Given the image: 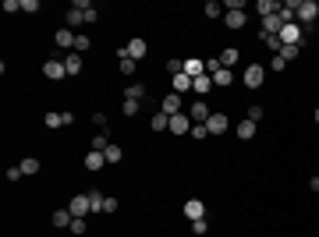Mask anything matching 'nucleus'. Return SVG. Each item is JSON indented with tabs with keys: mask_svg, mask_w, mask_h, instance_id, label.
Wrapping results in <instances>:
<instances>
[{
	"mask_svg": "<svg viewBox=\"0 0 319 237\" xmlns=\"http://www.w3.org/2000/svg\"><path fill=\"white\" fill-rule=\"evenodd\" d=\"M316 21H319V4L316 0H298V25L309 28V25H316Z\"/></svg>",
	"mask_w": 319,
	"mask_h": 237,
	"instance_id": "1",
	"label": "nucleus"
},
{
	"mask_svg": "<svg viewBox=\"0 0 319 237\" xmlns=\"http://www.w3.org/2000/svg\"><path fill=\"white\" fill-rule=\"evenodd\" d=\"M277 39H280L284 46H302V43H305V28H302L298 21H291V25H284V28H280V36H277Z\"/></svg>",
	"mask_w": 319,
	"mask_h": 237,
	"instance_id": "2",
	"label": "nucleus"
},
{
	"mask_svg": "<svg viewBox=\"0 0 319 237\" xmlns=\"http://www.w3.org/2000/svg\"><path fill=\"white\" fill-rule=\"evenodd\" d=\"M241 81H245V88H262V81H266V68H262V64H248L245 75H241Z\"/></svg>",
	"mask_w": 319,
	"mask_h": 237,
	"instance_id": "3",
	"label": "nucleus"
},
{
	"mask_svg": "<svg viewBox=\"0 0 319 237\" xmlns=\"http://www.w3.org/2000/svg\"><path fill=\"white\" fill-rule=\"evenodd\" d=\"M117 53H124V57L139 61V57H146V53H149V43H146V39H128V43H124Z\"/></svg>",
	"mask_w": 319,
	"mask_h": 237,
	"instance_id": "4",
	"label": "nucleus"
},
{
	"mask_svg": "<svg viewBox=\"0 0 319 237\" xmlns=\"http://www.w3.org/2000/svg\"><path fill=\"white\" fill-rule=\"evenodd\" d=\"M209 113H213V110L206 106V99H195V103L188 106V117H192V124H206V121H209Z\"/></svg>",
	"mask_w": 319,
	"mask_h": 237,
	"instance_id": "5",
	"label": "nucleus"
},
{
	"mask_svg": "<svg viewBox=\"0 0 319 237\" xmlns=\"http://www.w3.org/2000/svg\"><path fill=\"white\" fill-rule=\"evenodd\" d=\"M167 131H170V135H177V138H181V135H188V131H192V117H188V113H174Z\"/></svg>",
	"mask_w": 319,
	"mask_h": 237,
	"instance_id": "6",
	"label": "nucleus"
},
{
	"mask_svg": "<svg viewBox=\"0 0 319 237\" xmlns=\"http://www.w3.org/2000/svg\"><path fill=\"white\" fill-rule=\"evenodd\" d=\"M181 103H184V96H177V92H170V96H163V103H160V113H167V117H174V113H181Z\"/></svg>",
	"mask_w": 319,
	"mask_h": 237,
	"instance_id": "7",
	"label": "nucleus"
},
{
	"mask_svg": "<svg viewBox=\"0 0 319 237\" xmlns=\"http://www.w3.org/2000/svg\"><path fill=\"white\" fill-rule=\"evenodd\" d=\"M206 128H209V135H224L227 128H231V121H227V113H209V121H206Z\"/></svg>",
	"mask_w": 319,
	"mask_h": 237,
	"instance_id": "8",
	"label": "nucleus"
},
{
	"mask_svg": "<svg viewBox=\"0 0 319 237\" xmlns=\"http://www.w3.org/2000/svg\"><path fill=\"white\" fill-rule=\"evenodd\" d=\"M68 209H71V216H89L92 213V202H89V195H75L68 202Z\"/></svg>",
	"mask_w": 319,
	"mask_h": 237,
	"instance_id": "9",
	"label": "nucleus"
},
{
	"mask_svg": "<svg viewBox=\"0 0 319 237\" xmlns=\"http://www.w3.org/2000/svg\"><path fill=\"white\" fill-rule=\"evenodd\" d=\"M75 39H78V36H75L71 28H57V36H54V46H57V50H75Z\"/></svg>",
	"mask_w": 319,
	"mask_h": 237,
	"instance_id": "10",
	"label": "nucleus"
},
{
	"mask_svg": "<svg viewBox=\"0 0 319 237\" xmlns=\"http://www.w3.org/2000/svg\"><path fill=\"white\" fill-rule=\"evenodd\" d=\"M184 216L188 220H206V202L202 198H188L184 202Z\"/></svg>",
	"mask_w": 319,
	"mask_h": 237,
	"instance_id": "11",
	"label": "nucleus"
},
{
	"mask_svg": "<svg viewBox=\"0 0 319 237\" xmlns=\"http://www.w3.org/2000/svg\"><path fill=\"white\" fill-rule=\"evenodd\" d=\"M43 75L50 81H61L68 75V68H64V61H46V64H43Z\"/></svg>",
	"mask_w": 319,
	"mask_h": 237,
	"instance_id": "12",
	"label": "nucleus"
},
{
	"mask_svg": "<svg viewBox=\"0 0 319 237\" xmlns=\"http://www.w3.org/2000/svg\"><path fill=\"white\" fill-rule=\"evenodd\" d=\"M184 75H188V78H202V75H206V61L188 57V61H184Z\"/></svg>",
	"mask_w": 319,
	"mask_h": 237,
	"instance_id": "13",
	"label": "nucleus"
},
{
	"mask_svg": "<svg viewBox=\"0 0 319 237\" xmlns=\"http://www.w3.org/2000/svg\"><path fill=\"white\" fill-rule=\"evenodd\" d=\"M103 166H107V156H103V153H92V149L85 153V170H89V173H96V170H103Z\"/></svg>",
	"mask_w": 319,
	"mask_h": 237,
	"instance_id": "14",
	"label": "nucleus"
},
{
	"mask_svg": "<svg viewBox=\"0 0 319 237\" xmlns=\"http://www.w3.org/2000/svg\"><path fill=\"white\" fill-rule=\"evenodd\" d=\"M71 209H54V216H50V223L57 227V230H64V227H71Z\"/></svg>",
	"mask_w": 319,
	"mask_h": 237,
	"instance_id": "15",
	"label": "nucleus"
},
{
	"mask_svg": "<svg viewBox=\"0 0 319 237\" xmlns=\"http://www.w3.org/2000/svg\"><path fill=\"white\" fill-rule=\"evenodd\" d=\"M234 135H238L241 142H252V138H255V121H248V117H245L238 128H234Z\"/></svg>",
	"mask_w": 319,
	"mask_h": 237,
	"instance_id": "16",
	"label": "nucleus"
},
{
	"mask_svg": "<svg viewBox=\"0 0 319 237\" xmlns=\"http://www.w3.org/2000/svg\"><path fill=\"white\" fill-rule=\"evenodd\" d=\"M64 68H68V78L82 75V53H75V50H71V53L64 57Z\"/></svg>",
	"mask_w": 319,
	"mask_h": 237,
	"instance_id": "17",
	"label": "nucleus"
},
{
	"mask_svg": "<svg viewBox=\"0 0 319 237\" xmlns=\"http://www.w3.org/2000/svg\"><path fill=\"white\" fill-rule=\"evenodd\" d=\"M255 11H259V18L280 14V0H259V4H255Z\"/></svg>",
	"mask_w": 319,
	"mask_h": 237,
	"instance_id": "18",
	"label": "nucleus"
},
{
	"mask_svg": "<svg viewBox=\"0 0 319 237\" xmlns=\"http://www.w3.org/2000/svg\"><path fill=\"white\" fill-rule=\"evenodd\" d=\"M121 96H124V99H131V103H142V96H146V85H142V81H131V85H128Z\"/></svg>",
	"mask_w": 319,
	"mask_h": 237,
	"instance_id": "19",
	"label": "nucleus"
},
{
	"mask_svg": "<svg viewBox=\"0 0 319 237\" xmlns=\"http://www.w3.org/2000/svg\"><path fill=\"white\" fill-rule=\"evenodd\" d=\"M192 81H195V78H188V75L181 71V75H174V78H170V85H174V92H177V96H184V92H192Z\"/></svg>",
	"mask_w": 319,
	"mask_h": 237,
	"instance_id": "20",
	"label": "nucleus"
},
{
	"mask_svg": "<svg viewBox=\"0 0 319 237\" xmlns=\"http://www.w3.org/2000/svg\"><path fill=\"white\" fill-rule=\"evenodd\" d=\"M71 7H78L82 14H85V21H96V18H99L96 4H89V0H71Z\"/></svg>",
	"mask_w": 319,
	"mask_h": 237,
	"instance_id": "21",
	"label": "nucleus"
},
{
	"mask_svg": "<svg viewBox=\"0 0 319 237\" xmlns=\"http://www.w3.org/2000/svg\"><path fill=\"white\" fill-rule=\"evenodd\" d=\"M209 78H213V88H227V85H231V81H234V75H231V71H227V68H220V71H213V75H209Z\"/></svg>",
	"mask_w": 319,
	"mask_h": 237,
	"instance_id": "22",
	"label": "nucleus"
},
{
	"mask_svg": "<svg viewBox=\"0 0 319 237\" xmlns=\"http://www.w3.org/2000/svg\"><path fill=\"white\" fill-rule=\"evenodd\" d=\"M110 145H114V142H110L107 131H96V135H92V153H107Z\"/></svg>",
	"mask_w": 319,
	"mask_h": 237,
	"instance_id": "23",
	"label": "nucleus"
},
{
	"mask_svg": "<svg viewBox=\"0 0 319 237\" xmlns=\"http://www.w3.org/2000/svg\"><path fill=\"white\" fill-rule=\"evenodd\" d=\"M224 21H227V28H245V21H248V18H245V11H227V14H224Z\"/></svg>",
	"mask_w": 319,
	"mask_h": 237,
	"instance_id": "24",
	"label": "nucleus"
},
{
	"mask_svg": "<svg viewBox=\"0 0 319 237\" xmlns=\"http://www.w3.org/2000/svg\"><path fill=\"white\" fill-rule=\"evenodd\" d=\"M192 92H199V96H209V92H213V78H209V75L195 78V81H192Z\"/></svg>",
	"mask_w": 319,
	"mask_h": 237,
	"instance_id": "25",
	"label": "nucleus"
},
{
	"mask_svg": "<svg viewBox=\"0 0 319 237\" xmlns=\"http://www.w3.org/2000/svg\"><path fill=\"white\" fill-rule=\"evenodd\" d=\"M238 46H227V50H224V53H220V64H224V68H227V71H231V68H234V64H238Z\"/></svg>",
	"mask_w": 319,
	"mask_h": 237,
	"instance_id": "26",
	"label": "nucleus"
},
{
	"mask_svg": "<svg viewBox=\"0 0 319 237\" xmlns=\"http://www.w3.org/2000/svg\"><path fill=\"white\" fill-rule=\"evenodd\" d=\"M149 128H153V131H167V128H170V117H167V113H153V117H149Z\"/></svg>",
	"mask_w": 319,
	"mask_h": 237,
	"instance_id": "27",
	"label": "nucleus"
},
{
	"mask_svg": "<svg viewBox=\"0 0 319 237\" xmlns=\"http://www.w3.org/2000/svg\"><path fill=\"white\" fill-rule=\"evenodd\" d=\"M117 64H121V75H135V71H139V61H131V57H124V53H117Z\"/></svg>",
	"mask_w": 319,
	"mask_h": 237,
	"instance_id": "28",
	"label": "nucleus"
},
{
	"mask_svg": "<svg viewBox=\"0 0 319 237\" xmlns=\"http://www.w3.org/2000/svg\"><path fill=\"white\" fill-rule=\"evenodd\" d=\"M18 166H21V173H25V177H32V173H39V159H36V156H25L21 163H18Z\"/></svg>",
	"mask_w": 319,
	"mask_h": 237,
	"instance_id": "29",
	"label": "nucleus"
},
{
	"mask_svg": "<svg viewBox=\"0 0 319 237\" xmlns=\"http://www.w3.org/2000/svg\"><path fill=\"white\" fill-rule=\"evenodd\" d=\"M82 21H85V14H82L78 7H71V11L64 14V28H75V25H82Z\"/></svg>",
	"mask_w": 319,
	"mask_h": 237,
	"instance_id": "30",
	"label": "nucleus"
},
{
	"mask_svg": "<svg viewBox=\"0 0 319 237\" xmlns=\"http://www.w3.org/2000/svg\"><path fill=\"white\" fill-rule=\"evenodd\" d=\"M43 124H46L50 131H57V128H64V113H54V110H50V113L43 117Z\"/></svg>",
	"mask_w": 319,
	"mask_h": 237,
	"instance_id": "31",
	"label": "nucleus"
},
{
	"mask_svg": "<svg viewBox=\"0 0 319 237\" xmlns=\"http://www.w3.org/2000/svg\"><path fill=\"white\" fill-rule=\"evenodd\" d=\"M85 195H89V202H92V213H103L107 195H103V191H96V188H92V191H85Z\"/></svg>",
	"mask_w": 319,
	"mask_h": 237,
	"instance_id": "32",
	"label": "nucleus"
},
{
	"mask_svg": "<svg viewBox=\"0 0 319 237\" xmlns=\"http://www.w3.org/2000/svg\"><path fill=\"white\" fill-rule=\"evenodd\" d=\"M298 53H302V46H280L277 57H284V64H291V61H298Z\"/></svg>",
	"mask_w": 319,
	"mask_h": 237,
	"instance_id": "33",
	"label": "nucleus"
},
{
	"mask_svg": "<svg viewBox=\"0 0 319 237\" xmlns=\"http://www.w3.org/2000/svg\"><path fill=\"white\" fill-rule=\"evenodd\" d=\"M188 135H192L195 142H206V135H209V128H206V124H192V131H188Z\"/></svg>",
	"mask_w": 319,
	"mask_h": 237,
	"instance_id": "34",
	"label": "nucleus"
},
{
	"mask_svg": "<svg viewBox=\"0 0 319 237\" xmlns=\"http://www.w3.org/2000/svg\"><path fill=\"white\" fill-rule=\"evenodd\" d=\"M220 14H224V4L209 0V4H206V18H220Z\"/></svg>",
	"mask_w": 319,
	"mask_h": 237,
	"instance_id": "35",
	"label": "nucleus"
},
{
	"mask_svg": "<svg viewBox=\"0 0 319 237\" xmlns=\"http://www.w3.org/2000/svg\"><path fill=\"white\" fill-rule=\"evenodd\" d=\"M259 39H262V43H266V46L273 50V57H277V53H280V46H284V43H280L277 36H259Z\"/></svg>",
	"mask_w": 319,
	"mask_h": 237,
	"instance_id": "36",
	"label": "nucleus"
},
{
	"mask_svg": "<svg viewBox=\"0 0 319 237\" xmlns=\"http://www.w3.org/2000/svg\"><path fill=\"white\" fill-rule=\"evenodd\" d=\"M103 156H107V163H121V156H124V153H121V145H110Z\"/></svg>",
	"mask_w": 319,
	"mask_h": 237,
	"instance_id": "37",
	"label": "nucleus"
},
{
	"mask_svg": "<svg viewBox=\"0 0 319 237\" xmlns=\"http://www.w3.org/2000/svg\"><path fill=\"white\" fill-rule=\"evenodd\" d=\"M139 110H142V103H131V99H124V117H139Z\"/></svg>",
	"mask_w": 319,
	"mask_h": 237,
	"instance_id": "38",
	"label": "nucleus"
},
{
	"mask_svg": "<svg viewBox=\"0 0 319 237\" xmlns=\"http://www.w3.org/2000/svg\"><path fill=\"white\" fill-rule=\"evenodd\" d=\"M89 46H92V39H89V36H78V39H75V53H85Z\"/></svg>",
	"mask_w": 319,
	"mask_h": 237,
	"instance_id": "39",
	"label": "nucleus"
},
{
	"mask_svg": "<svg viewBox=\"0 0 319 237\" xmlns=\"http://www.w3.org/2000/svg\"><path fill=\"white\" fill-rule=\"evenodd\" d=\"M68 230H71V234H85V216H75Z\"/></svg>",
	"mask_w": 319,
	"mask_h": 237,
	"instance_id": "40",
	"label": "nucleus"
},
{
	"mask_svg": "<svg viewBox=\"0 0 319 237\" xmlns=\"http://www.w3.org/2000/svg\"><path fill=\"white\" fill-rule=\"evenodd\" d=\"M121 209V202L114 198V195H107V202H103V213H117Z\"/></svg>",
	"mask_w": 319,
	"mask_h": 237,
	"instance_id": "41",
	"label": "nucleus"
},
{
	"mask_svg": "<svg viewBox=\"0 0 319 237\" xmlns=\"http://www.w3.org/2000/svg\"><path fill=\"white\" fill-rule=\"evenodd\" d=\"M206 230H209V223H206V220H192V234H206Z\"/></svg>",
	"mask_w": 319,
	"mask_h": 237,
	"instance_id": "42",
	"label": "nucleus"
},
{
	"mask_svg": "<svg viewBox=\"0 0 319 237\" xmlns=\"http://www.w3.org/2000/svg\"><path fill=\"white\" fill-rule=\"evenodd\" d=\"M4 11H7V14H18V11H21V0H4Z\"/></svg>",
	"mask_w": 319,
	"mask_h": 237,
	"instance_id": "43",
	"label": "nucleus"
},
{
	"mask_svg": "<svg viewBox=\"0 0 319 237\" xmlns=\"http://www.w3.org/2000/svg\"><path fill=\"white\" fill-rule=\"evenodd\" d=\"M21 11H25V14H36V11H39V0H21Z\"/></svg>",
	"mask_w": 319,
	"mask_h": 237,
	"instance_id": "44",
	"label": "nucleus"
},
{
	"mask_svg": "<svg viewBox=\"0 0 319 237\" xmlns=\"http://www.w3.org/2000/svg\"><path fill=\"white\" fill-rule=\"evenodd\" d=\"M259 117H262V106L252 103V106H248V121H259Z\"/></svg>",
	"mask_w": 319,
	"mask_h": 237,
	"instance_id": "45",
	"label": "nucleus"
},
{
	"mask_svg": "<svg viewBox=\"0 0 319 237\" xmlns=\"http://www.w3.org/2000/svg\"><path fill=\"white\" fill-rule=\"evenodd\" d=\"M92 124H96L99 131H107V113H92Z\"/></svg>",
	"mask_w": 319,
	"mask_h": 237,
	"instance_id": "46",
	"label": "nucleus"
},
{
	"mask_svg": "<svg viewBox=\"0 0 319 237\" xmlns=\"http://www.w3.org/2000/svg\"><path fill=\"white\" fill-rule=\"evenodd\" d=\"M25 173H21V166H7V181H21Z\"/></svg>",
	"mask_w": 319,
	"mask_h": 237,
	"instance_id": "47",
	"label": "nucleus"
},
{
	"mask_svg": "<svg viewBox=\"0 0 319 237\" xmlns=\"http://www.w3.org/2000/svg\"><path fill=\"white\" fill-rule=\"evenodd\" d=\"M270 68H273V71H287V64H284V57H273V61H270Z\"/></svg>",
	"mask_w": 319,
	"mask_h": 237,
	"instance_id": "48",
	"label": "nucleus"
},
{
	"mask_svg": "<svg viewBox=\"0 0 319 237\" xmlns=\"http://www.w3.org/2000/svg\"><path fill=\"white\" fill-rule=\"evenodd\" d=\"M309 188H312V191L319 195V177H312V181H309Z\"/></svg>",
	"mask_w": 319,
	"mask_h": 237,
	"instance_id": "49",
	"label": "nucleus"
},
{
	"mask_svg": "<svg viewBox=\"0 0 319 237\" xmlns=\"http://www.w3.org/2000/svg\"><path fill=\"white\" fill-rule=\"evenodd\" d=\"M312 117H316V124H319V106H316V113H312Z\"/></svg>",
	"mask_w": 319,
	"mask_h": 237,
	"instance_id": "50",
	"label": "nucleus"
}]
</instances>
